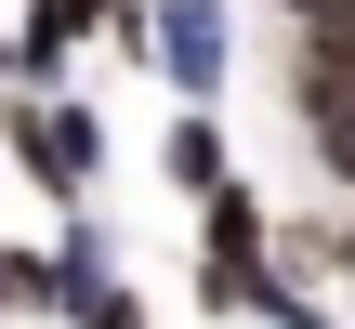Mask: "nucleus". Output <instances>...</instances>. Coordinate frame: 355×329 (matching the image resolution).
I'll return each mask as SVG.
<instances>
[{
  "label": "nucleus",
  "mask_w": 355,
  "mask_h": 329,
  "mask_svg": "<svg viewBox=\"0 0 355 329\" xmlns=\"http://www.w3.org/2000/svg\"><path fill=\"white\" fill-rule=\"evenodd\" d=\"M0 145L40 198H92L105 185V119L66 92V79H0Z\"/></svg>",
  "instance_id": "f257e3e1"
},
{
  "label": "nucleus",
  "mask_w": 355,
  "mask_h": 329,
  "mask_svg": "<svg viewBox=\"0 0 355 329\" xmlns=\"http://www.w3.org/2000/svg\"><path fill=\"white\" fill-rule=\"evenodd\" d=\"M263 264H277V224H263V198L224 171V185L198 198V303H211V317H250Z\"/></svg>",
  "instance_id": "f03ea898"
},
{
  "label": "nucleus",
  "mask_w": 355,
  "mask_h": 329,
  "mask_svg": "<svg viewBox=\"0 0 355 329\" xmlns=\"http://www.w3.org/2000/svg\"><path fill=\"white\" fill-rule=\"evenodd\" d=\"M290 119H303V145L355 185V26H303L290 40Z\"/></svg>",
  "instance_id": "7ed1b4c3"
},
{
  "label": "nucleus",
  "mask_w": 355,
  "mask_h": 329,
  "mask_svg": "<svg viewBox=\"0 0 355 329\" xmlns=\"http://www.w3.org/2000/svg\"><path fill=\"white\" fill-rule=\"evenodd\" d=\"M224 53H237L224 0H158V26H145V66H158L184 106H211V92H224Z\"/></svg>",
  "instance_id": "20e7f679"
},
{
  "label": "nucleus",
  "mask_w": 355,
  "mask_h": 329,
  "mask_svg": "<svg viewBox=\"0 0 355 329\" xmlns=\"http://www.w3.org/2000/svg\"><path fill=\"white\" fill-rule=\"evenodd\" d=\"M158 171H171V198H211V185L237 171L224 119H211V106H171V132H158Z\"/></svg>",
  "instance_id": "39448f33"
},
{
  "label": "nucleus",
  "mask_w": 355,
  "mask_h": 329,
  "mask_svg": "<svg viewBox=\"0 0 355 329\" xmlns=\"http://www.w3.org/2000/svg\"><path fill=\"white\" fill-rule=\"evenodd\" d=\"M66 329H158V317H145V303H132V277L105 264V277H79V290H66Z\"/></svg>",
  "instance_id": "423d86ee"
},
{
  "label": "nucleus",
  "mask_w": 355,
  "mask_h": 329,
  "mask_svg": "<svg viewBox=\"0 0 355 329\" xmlns=\"http://www.w3.org/2000/svg\"><path fill=\"white\" fill-rule=\"evenodd\" d=\"M13 317H53V251H0V329Z\"/></svg>",
  "instance_id": "0eeeda50"
},
{
  "label": "nucleus",
  "mask_w": 355,
  "mask_h": 329,
  "mask_svg": "<svg viewBox=\"0 0 355 329\" xmlns=\"http://www.w3.org/2000/svg\"><path fill=\"white\" fill-rule=\"evenodd\" d=\"M0 79H13V26H0Z\"/></svg>",
  "instance_id": "6e6552de"
},
{
  "label": "nucleus",
  "mask_w": 355,
  "mask_h": 329,
  "mask_svg": "<svg viewBox=\"0 0 355 329\" xmlns=\"http://www.w3.org/2000/svg\"><path fill=\"white\" fill-rule=\"evenodd\" d=\"M343 251H355V237H343Z\"/></svg>",
  "instance_id": "1a4fd4ad"
}]
</instances>
